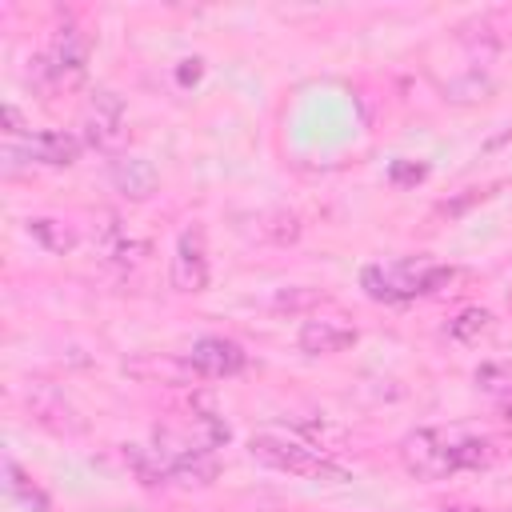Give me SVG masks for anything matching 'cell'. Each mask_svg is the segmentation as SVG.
I'll return each mask as SVG.
<instances>
[{
  "instance_id": "18",
  "label": "cell",
  "mask_w": 512,
  "mask_h": 512,
  "mask_svg": "<svg viewBox=\"0 0 512 512\" xmlns=\"http://www.w3.org/2000/svg\"><path fill=\"white\" fill-rule=\"evenodd\" d=\"M488 96H492V80L480 76V72H468V76L448 84V100H456V104H476V100H488Z\"/></svg>"
},
{
  "instance_id": "1",
  "label": "cell",
  "mask_w": 512,
  "mask_h": 512,
  "mask_svg": "<svg viewBox=\"0 0 512 512\" xmlns=\"http://www.w3.org/2000/svg\"><path fill=\"white\" fill-rule=\"evenodd\" d=\"M496 448L480 436H452L444 428H416L400 440V464L416 480H444L452 472L488 468Z\"/></svg>"
},
{
  "instance_id": "3",
  "label": "cell",
  "mask_w": 512,
  "mask_h": 512,
  "mask_svg": "<svg viewBox=\"0 0 512 512\" xmlns=\"http://www.w3.org/2000/svg\"><path fill=\"white\" fill-rule=\"evenodd\" d=\"M248 452L256 460H264L268 468H280V472H292V476L328 480V484H344L348 480V472L336 460H328L316 444L296 440V436H284V432H256L248 440Z\"/></svg>"
},
{
  "instance_id": "10",
  "label": "cell",
  "mask_w": 512,
  "mask_h": 512,
  "mask_svg": "<svg viewBox=\"0 0 512 512\" xmlns=\"http://www.w3.org/2000/svg\"><path fill=\"white\" fill-rule=\"evenodd\" d=\"M28 412H32V420H40L52 432H80L84 428L80 416H76V408L64 400V392L52 388V384H44V380H36L28 388Z\"/></svg>"
},
{
  "instance_id": "15",
  "label": "cell",
  "mask_w": 512,
  "mask_h": 512,
  "mask_svg": "<svg viewBox=\"0 0 512 512\" xmlns=\"http://www.w3.org/2000/svg\"><path fill=\"white\" fill-rule=\"evenodd\" d=\"M128 372H132V376H160V380H172V384L200 380L188 360H132Z\"/></svg>"
},
{
  "instance_id": "17",
  "label": "cell",
  "mask_w": 512,
  "mask_h": 512,
  "mask_svg": "<svg viewBox=\"0 0 512 512\" xmlns=\"http://www.w3.org/2000/svg\"><path fill=\"white\" fill-rule=\"evenodd\" d=\"M316 304H324V292L320 288H308V284H292V288H280L272 296V308L276 312H308Z\"/></svg>"
},
{
  "instance_id": "5",
  "label": "cell",
  "mask_w": 512,
  "mask_h": 512,
  "mask_svg": "<svg viewBox=\"0 0 512 512\" xmlns=\"http://www.w3.org/2000/svg\"><path fill=\"white\" fill-rule=\"evenodd\" d=\"M80 140L96 152H108L116 156L128 140V108L116 92L108 88H96L88 100H84V112H80Z\"/></svg>"
},
{
  "instance_id": "4",
  "label": "cell",
  "mask_w": 512,
  "mask_h": 512,
  "mask_svg": "<svg viewBox=\"0 0 512 512\" xmlns=\"http://www.w3.org/2000/svg\"><path fill=\"white\" fill-rule=\"evenodd\" d=\"M88 76V36L76 24H60L44 48V56L32 60V80L40 92L52 88H76Z\"/></svg>"
},
{
  "instance_id": "9",
  "label": "cell",
  "mask_w": 512,
  "mask_h": 512,
  "mask_svg": "<svg viewBox=\"0 0 512 512\" xmlns=\"http://www.w3.org/2000/svg\"><path fill=\"white\" fill-rule=\"evenodd\" d=\"M80 144H84V140L72 136V132H64V128H40V132H28V136H24L20 152H24L32 164H44V168H68V164H76Z\"/></svg>"
},
{
  "instance_id": "19",
  "label": "cell",
  "mask_w": 512,
  "mask_h": 512,
  "mask_svg": "<svg viewBox=\"0 0 512 512\" xmlns=\"http://www.w3.org/2000/svg\"><path fill=\"white\" fill-rule=\"evenodd\" d=\"M424 172H428L424 164H404V160L392 164V180H400V184H404V180H424Z\"/></svg>"
},
{
  "instance_id": "20",
  "label": "cell",
  "mask_w": 512,
  "mask_h": 512,
  "mask_svg": "<svg viewBox=\"0 0 512 512\" xmlns=\"http://www.w3.org/2000/svg\"><path fill=\"white\" fill-rule=\"evenodd\" d=\"M4 132H8V136H20V132H24V120H20V112H16L12 104H4Z\"/></svg>"
},
{
  "instance_id": "16",
  "label": "cell",
  "mask_w": 512,
  "mask_h": 512,
  "mask_svg": "<svg viewBox=\"0 0 512 512\" xmlns=\"http://www.w3.org/2000/svg\"><path fill=\"white\" fill-rule=\"evenodd\" d=\"M4 476H8L4 484H8V492H12L16 500H24V504H28V508H36V512H48V496H44V492L24 476V468H20L16 460H4Z\"/></svg>"
},
{
  "instance_id": "13",
  "label": "cell",
  "mask_w": 512,
  "mask_h": 512,
  "mask_svg": "<svg viewBox=\"0 0 512 512\" xmlns=\"http://www.w3.org/2000/svg\"><path fill=\"white\" fill-rule=\"evenodd\" d=\"M488 328H492V312H488V308H480V304L460 308V312H456V320H448V336H452L456 344H476Z\"/></svg>"
},
{
  "instance_id": "11",
  "label": "cell",
  "mask_w": 512,
  "mask_h": 512,
  "mask_svg": "<svg viewBox=\"0 0 512 512\" xmlns=\"http://www.w3.org/2000/svg\"><path fill=\"white\" fill-rule=\"evenodd\" d=\"M108 180H112V188H116L120 196H128V200H148V196L156 192V184H160L156 164L144 160V156H128V152L108 164Z\"/></svg>"
},
{
  "instance_id": "2",
  "label": "cell",
  "mask_w": 512,
  "mask_h": 512,
  "mask_svg": "<svg viewBox=\"0 0 512 512\" xmlns=\"http://www.w3.org/2000/svg\"><path fill=\"white\" fill-rule=\"evenodd\" d=\"M456 272L448 264H432V260H396V264H368L360 272V284L372 300L384 304H400V300H416L428 292H440Z\"/></svg>"
},
{
  "instance_id": "12",
  "label": "cell",
  "mask_w": 512,
  "mask_h": 512,
  "mask_svg": "<svg viewBox=\"0 0 512 512\" xmlns=\"http://www.w3.org/2000/svg\"><path fill=\"white\" fill-rule=\"evenodd\" d=\"M472 380L484 396H492L500 404H512V360H488L472 372Z\"/></svg>"
},
{
  "instance_id": "7",
  "label": "cell",
  "mask_w": 512,
  "mask_h": 512,
  "mask_svg": "<svg viewBox=\"0 0 512 512\" xmlns=\"http://www.w3.org/2000/svg\"><path fill=\"white\" fill-rule=\"evenodd\" d=\"M184 360L196 368L200 380H224V376L244 372L248 352H244L236 340H228V336H200V340L184 352Z\"/></svg>"
},
{
  "instance_id": "21",
  "label": "cell",
  "mask_w": 512,
  "mask_h": 512,
  "mask_svg": "<svg viewBox=\"0 0 512 512\" xmlns=\"http://www.w3.org/2000/svg\"><path fill=\"white\" fill-rule=\"evenodd\" d=\"M508 308H512V296H508Z\"/></svg>"
},
{
  "instance_id": "8",
  "label": "cell",
  "mask_w": 512,
  "mask_h": 512,
  "mask_svg": "<svg viewBox=\"0 0 512 512\" xmlns=\"http://www.w3.org/2000/svg\"><path fill=\"white\" fill-rule=\"evenodd\" d=\"M296 340H300V348L308 356H336V352L352 348L360 340V332L344 316H308L300 324V336Z\"/></svg>"
},
{
  "instance_id": "14",
  "label": "cell",
  "mask_w": 512,
  "mask_h": 512,
  "mask_svg": "<svg viewBox=\"0 0 512 512\" xmlns=\"http://www.w3.org/2000/svg\"><path fill=\"white\" fill-rule=\"evenodd\" d=\"M28 232H32V240H40L48 252H72V244H76V232L64 224V220H52V216H36V220H28Z\"/></svg>"
},
{
  "instance_id": "6",
  "label": "cell",
  "mask_w": 512,
  "mask_h": 512,
  "mask_svg": "<svg viewBox=\"0 0 512 512\" xmlns=\"http://www.w3.org/2000/svg\"><path fill=\"white\" fill-rule=\"evenodd\" d=\"M172 288L176 292H204L208 288V240L200 224H188L172 248Z\"/></svg>"
}]
</instances>
